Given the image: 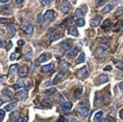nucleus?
<instances>
[{
	"label": "nucleus",
	"mask_w": 123,
	"mask_h": 122,
	"mask_svg": "<svg viewBox=\"0 0 123 122\" xmlns=\"http://www.w3.org/2000/svg\"><path fill=\"white\" fill-rule=\"evenodd\" d=\"M107 81H109V77L106 76V75H101V76L98 77V79H97V80H96V84L99 85V84L105 83V82H107Z\"/></svg>",
	"instance_id": "nucleus-10"
},
{
	"label": "nucleus",
	"mask_w": 123,
	"mask_h": 122,
	"mask_svg": "<svg viewBox=\"0 0 123 122\" xmlns=\"http://www.w3.org/2000/svg\"><path fill=\"white\" fill-rule=\"evenodd\" d=\"M52 1H53V0H42V4L45 5V6H48V5H49Z\"/></svg>",
	"instance_id": "nucleus-36"
},
{
	"label": "nucleus",
	"mask_w": 123,
	"mask_h": 122,
	"mask_svg": "<svg viewBox=\"0 0 123 122\" xmlns=\"http://www.w3.org/2000/svg\"><path fill=\"white\" fill-rule=\"evenodd\" d=\"M118 86H119L120 90H122V91H123V81H122V82H120V83L118 84Z\"/></svg>",
	"instance_id": "nucleus-47"
},
{
	"label": "nucleus",
	"mask_w": 123,
	"mask_h": 122,
	"mask_svg": "<svg viewBox=\"0 0 123 122\" xmlns=\"http://www.w3.org/2000/svg\"><path fill=\"white\" fill-rule=\"evenodd\" d=\"M57 122H67V120L64 118V117H62V116H60L58 119H57Z\"/></svg>",
	"instance_id": "nucleus-41"
},
{
	"label": "nucleus",
	"mask_w": 123,
	"mask_h": 122,
	"mask_svg": "<svg viewBox=\"0 0 123 122\" xmlns=\"http://www.w3.org/2000/svg\"><path fill=\"white\" fill-rule=\"evenodd\" d=\"M2 94L5 95V96H8V97H12V95H13V93L11 92V90H9V89H3Z\"/></svg>",
	"instance_id": "nucleus-29"
},
{
	"label": "nucleus",
	"mask_w": 123,
	"mask_h": 122,
	"mask_svg": "<svg viewBox=\"0 0 123 122\" xmlns=\"http://www.w3.org/2000/svg\"><path fill=\"white\" fill-rule=\"evenodd\" d=\"M120 25H121V23H120V21H118L117 23H115L114 24V26H113V31H116V30H118L119 28H120Z\"/></svg>",
	"instance_id": "nucleus-38"
},
{
	"label": "nucleus",
	"mask_w": 123,
	"mask_h": 122,
	"mask_svg": "<svg viewBox=\"0 0 123 122\" xmlns=\"http://www.w3.org/2000/svg\"><path fill=\"white\" fill-rule=\"evenodd\" d=\"M3 103H4V101H3V100H0V106H2V105H3Z\"/></svg>",
	"instance_id": "nucleus-52"
},
{
	"label": "nucleus",
	"mask_w": 123,
	"mask_h": 122,
	"mask_svg": "<svg viewBox=\"0 0 123 122\" xmlns=\"http://www.w3.org/2000/svg\"><path fill=\"white\" fill-rule=\"evenodd\" d=\"M28 120V117L27 116H24V117H19V119L18 120V122H27Z\"/></svg>",
	"instance_id": "nucleus-39"
},
{
	"label": "nucleus",
	"mask_w": 123,
	"mask_h": 122,
	"mask_svg": "<svg viewBox=\"0 0 123 122\" xmlns=\"http://www.w3.org/2000/svg\"><path fill=\"white\" fill-rule=\"evenodd\" d=\"M112 9H113V6H112L111 4H109V5H107V6L103 9V13H104V14H106V13H110Z\"/></svg>",
	"instance_id": "nucleus-23"
},
{
	"label": "nucleus",
	"mask_w": 123,
	"mask_h": 122,
	"mask_svg": "<svg viewBox=\"0 0 123 122\" xmlns=\"http://www.w3.org/2000/svg\"><path fill=\"white\" fill-rule=\"evenodd\" d=\"M38 22H39L41 25H44V22H45L44 15H41V14H39V15H38Z\"/></svg>",
	"instance_id": "nucleus-30"
},
{
	"label": "nucleus",
	"mask_w": 123,
	"mask_h": 122,
	"mask_svg": "<svg viewBox=\"0 0 123 122\" xmlns=\"http://www.w3.org/2000/svg\"><path fill=\"white\" fill-rule=\"evenodd\" d=\"M78 50H79V48H77V47H73L72 49H70L67 51V53H66L67 58L71 59V58H73L74 56H76L77 53H78Z\"/></svg>",
	"instance_id": "nucleus-8"
},
{
	"label": "nucleus",
	"mask_w": 123,
	"mask_h": 122,
	"mask_svg": "<svg viewBox=\"0 0 123 122\" xmlns=\"http://www.w3.org/2000/svg\"><path fill=\"white\" fill-rule=\"evenodd\" d=\"M18 75L20 78H26L27 75H28V69H27V67H25V66L20 67L18 69Z\"/></svg>",
	"instance_id": "nucleus-9"
},
{
	"label": "nucleus",
	"mask_w": 123,
	"mask_h": 122,
	"mask_svg": "<svg viewBox=\"0 0 123 122\" xmlns=\"http://www.w3.org/2000/svg\"><path fill=\"white\" fill-rule=\"evenodd\" d=\"M72 108H73V104L71 102H65L61 105V109L64 111H70L72 110Z\"/></svg>",
	"instance_id": "nucleus-13"
},
{
	"label": "nucleus",
	"mask_w": 123,
	"mask_h": 122,
	"mask_svg": "<svg viewBox=\"0 0 123 122\" xmlns=\"http://www.w3.org/2000/svg\"><path fill=\"white\" fill-rule=\"evenodd\" d=\"M16 2H17V4H20L21 2H23V0H16Z\"/></svg>",
	"instance_id": "nucleus-50"
},
{
	"label": "nucleus",
	"mask_w": 123,
	"mask_h": 122,
	"mask_svg": "<svg viewBox=\"0 0 123 122\" xmlns=\"http://www.w3.org/2000/svg\"><path fill=\"white\" fill-rule=\"evenodd\" d=\"M32 56H33V54H32V51H29L28 53H26L25 54V59L26 60H31V58H32Z\"/></svg>",
	"instance_id": "nucleus-35"
},
{
	"label": "nucleus",
	"mask_w": 123,
	"mask_h": 122,
	"mask_svg": "<svg viewBox=\"0 0 123 122\" xmlns=\"http://www.w3.org/2000/svg\"><path fill=\"white\" fill-rule=\"evenodd\" d=\"M10 119H11V122H18V120L19 119V112L18 110L13 111L10 114Z\"/></svg>",
	"instance_id": "nucleus-14"
},
{
	"label": "nucleus",
	"mask_w": 123,
	"mask_h": 122,
	"mask_svg": "<svg viewBox=\"0 0 123 122\" xmlns=\"http://www.w3.org/2000/svg\"><path fill=\"white\" fill-rule=\"evenodd\" d=\"M68 33L69 35H72V36H78L79 33H78V30H77V27L76 26H70L69 29H68Z\"/></svg>",
	"instance_id": "nucleus-18"
},
{
	"label": "nucleus",
	"mask_w": 123,
	"mask_h": 122,
	"mask_svg": "<svg viewBox=\"0 0 123 122\" xmlns=\"http://www.w3.org/2000/svg\"><path fill=\"white\" fill-rule=\"evenodd\" d=\"M111 26V20L110 19H106L105 21H104V23L102 24V28L103 29H107L108 27H110Z\"/></svg>",
	"instance_id": "nucleus-28"
},
{
	"label": "nucleus",
	"mask_w": 123,
	"mask_h": 122,
	"mask_svg": "<svg viewBox=\"0 0 123 122\" xmlns=\"http://www.w3.org/2000/svg\"><path fill=\"white\" fill-rule=\"evenodd\" d=\"M53 69H54V65L53 64H48V65H45V66L42 67V71L44 73H50Z\"/></svg>",
	"instance_id": "nucleus-16"
},
{
	"label": "nucleus",
	"mask_w": 123,
	"mask_h": 122,
	"mask_svg": "<svg viewBox=\"0 0 123 122\" xmlns=\"http://www.w3.org/2000/svg\"><path fill=\"white\" fill-rule=\"evenodd\" d=\"M50 58H51L50 53H43L37 58V63H43V62H45V61L49 60Z\"/></svg>",
	"instance_id": "nucleus-7"
},
{
	"label": "nucleus",
	"mask_w": 123,
	"mask_h": 122,
	"mask_svg": "<svg viewBox=\"0 0 123 122\" xmlns=\"http://www.w3.org/2000/svg\"><path fill=\"white\" fill-rule=\"evenodd\" d=\"M28 96V93H27V90L26 89H23V90H19L16 93V98L18 99V100H25Z\"/></svg>",
	"instance_id": "nucleus-5"
},
{
	"label": "nucleus",
	"mask_w": 123,
	"mask_h": 122,
	"mask_svg": "<svg viewBox=\"0 0 123 122\" xmlns=\"http://www.w3.org/2000/svg\"><path fill=\"white\" fill-rule=\"evenodd\" d=\"M63 76H64V73H63V72H59V73L54 77V79H53V80H52V83H53V84L58 83L61 79H62Z\"/></svg>",
	"instance_id": "nucleus-15"
},
{
	"label": "nucleus",
	"mask_w": 123,
	"mask_h": 122,
	"mask_svg": "<svg viewBox=\"0 0 123 122\" xmlns=\"http://www.w3.org/2000/svg\"><path fill=\"white\" fill-rule=\"evenodd\" d=\"M117 68H118V69H120V70H123V62H122V63L117 64Z\"/></svg>",
	"instance_id": "nucleus-44"
},
{
	"label": "nucleus",
	"mask_w": 123,
	"mask_h": 122,
	"mask_svg": "<svg viewBox=\"0 0 123 122\" xmlns=\"http://www.w3.org/2000/svg\"><path fill=\"white\" fill-rule=\"evenodd\" d=\"M81 11H82V13H86V11H87V8H86V6H83V9H82Z\"/></svg>",
	"instance_id": "nucleus-49"
},
{
	"label": "nucleus",
	"mask_w": 123,
	"mask_h": 122,
	"mask_svg": "<svg viewBox=\"0 0 123 122\" xmlns=\"http://www.w3.org/2000/svg\"><path fill=\"white\" fill-rule=\"evenodd\" d=\"M103 115H104V112L103 111H98V112H96V114H95V116H94V120L96 121V122H101L102 120H103Z\"/></svg>",
	"instance_id": "nucleus-20"
},
{
	"label": "nucleus",
	"mask_w": 123,
	"mask_h": 122,
	"mask_svg": "<svg viewBox=\"0 0 123 122\" xmlns=\"http://www.w3.org/2000/svg\"><path fill=\"white\" fill-rule=\"evenodd\" d=\"M107 2V0H98L97 1V7H102L103 5H105V3Z\"/></svg>",
	"instance_id": "nucleus-34"
},
{
	"label": "nucleus",
	"mask_w": 123,
	"mask_h": 122,
	"mask_svg": "<svg viewBox=\"0 0 123 122\" xmlns=\"http://www.w3.org/2000/svg\"><path fill=\"white\" fill-rule=\"evenodd\" d=\"M4 116H5V112H4V110H0V121H1V120L4 118Z\"/></svg>",
	"instance_id": "nucleus-40"
},
{
	"label": "nucleus",
	"mask_w": 123,
	"mask_h": 122,
	"mask_svg": "<svg viewBox=\"0 0 123 122\" xmlns=\"http://www.w3.org/2000/svg\"><path fill=\"white\" fill-rule=\"evenodd\" d=\"M81 95H82V88H81V87H80L79 89H77V90H76L75 96H76V98H80V97H81Z\"/></svg>",
	"instance_id": "nucleus-26"
},
{
	"label": "nucleus",
	"mask_w": 123,
	"mask_h": 122,
	"mask_svg": "<svg viewBox=\"0 0 123 122\" xmlns=\"http://www.w3.org/2000/svg\"><path fill=\"white\" fill-rule=\"evenodd\" d=\"M119 116H120L121 119H123V110H121L119 111Z\"/></svg>",
	"instance_id": "nucleus-48"
},
{
	"label": "nucleus",
	"mask_w": 123,
	"mask_h": 122,
	"mask_svg": "<svg viewBox=\"0 0 123 122\" xmlns=\"http://www.w3.org/2000/svg\"><path fill=\"white\" fill-rule=\"evenodd\" d=\"M104 70H105V71H111V66L108 65V66H106V67L104 68Z\"/></svg>",
	"instance_id": "nucleus-43"
},
{
	"label": "nucleus",
	"mask_w": 123,
	"mask_h": 122,
	"mask_svg": "<svg viewBox=\"0 0 123 122\" xmlns=\"http://www.w3.org/2000/svg\"><path fill=\"white\" fill-rule=\"evenodd\" d=\"M71 9V4L68 0H63L62 4H61V11L64 14H67Z\"/></svg>",
	"instance_id": "nucleus-6"
},
{
	"label": "nucleus",
	"mask_w": 123,
	"mask_h": 122,
	"mask_svg": "<svg viewBox=\"0 0 123 122\" xmlns=\"http://www.w3.org/2000/svg\"><path fill=\"white\" fill-rule=\"evenodd\" d=\"M78 111H79V113H80V116L86 117V116L88 115V111H89V107H88V105L85 106V103L80 104L79 107H78Z\"/></svg>",
	"instance_id": "nucleus-1"
},
{
	"label": "nucleus",
	"mask_w": 123,
	"mask_h": 122,
	"mask_svg": "<svg viewBox=\"0 0 123 122\" xmlns=\"http://www.w3.org/2000/svg\"><path fill=\"white\" fill-rule=\"evenodd\" d=\"M104 122H114V119H112L111 117H108Z\"/></svg>",
	"instance_id": "nucleus-42"
},
{
	"label": "nucleus",
	"mask_w": 123,
	"mask_h": 122,
	"mask_svg": "<svg viewBox=\"0 0 123 122\" xmlns=\"http://www.w3.org/2000/svg\"><path fill=\"white\" fill-rule=\"evenodd\" d=\"M108 51V47L107 46H100L97 49H96V52H95V54H96V56L97 57H99V56H105L106 55V52Z\"/></svg>",
	"instance_id": "nucleus-4"
},
{
	"label": "nucleus",
	"mask_w": 123,
	"mask_h": 122,
	"mask_svg": "<svg viewBox=\"0 0 123 122\" xmlns=\"http://www.w3.org/2000/svg\"><path fill=\"white\" fill-rule=\"evenodd\" d=\"M122 13H123V6H119L118 9H117V11H116V15L117 16H120Z\"/></svg>",
	"instance_id": "nucleus-37"
},
{
	"label": "nucleus",
	"mask_w": 123,
	"mask_h": 122,
	"mask_svg": "<svg viewBox=\"0 0 123 122\" xmlns=\"http://www.w3.org/2000/svg\"><path fill=\"white\" fill-rule=\"evenodd\" d=\"M60 48L64 51H68L70 49L73 48V41L72 40H65L60 44Z\"/></svg>",
	"instance_id": "nucleus-3"
},
{
	"label": "nucleus",
	"mask_w": 123,
	"mask_h": 122,
	"mask_svg": "<svg viewBox=\"0 0 123 122\" xmlns=\"http://www.w3.org/2000/svg\"><path fill=\"white\" fill-rule=\"evenodd\" d=\"M33 30H34V26H33V24L29 23V24L24 28V32H25L27 35H32Z\"/></svg>",
	"instance_id": "nucleus-17"
},
{
	"label": "nucleus",
	"mask_w": 123,
	"mask_h": 122,
	"mask_svg": "<svg viewBox=\"0 0 123 122\" xmlns=\"http://www.w3.org/2000/svg\"><path fill=\"white\" fill-rule=\"evenodd\" d=\"M17 104H18V102H17V100H16V101H14V102H12V103L6 105V106H5V110H6V111H10V110H12L14 108H16Z\"/></svg>",
	"instance_id": "nucleus-19"
},
{
	"label": "nucleus",
	"mask_w": 123,
	"mask_h": 122,
	"mask_svg": "<svg viewBox=\"0 0 123 122\" xmlns=\"http://www.w3.org/2000/svg\"><path fill=\"white\" fill-rule=\"evenodd\" d=\"M88 76H89V71H88L87 67H82V68H80V69L78 71V73H77V77H78L80 79H86Z\"/></svg>",
	"instance_id": "nucleus-2"
},
{
	"label": "nucleus",
	"mask_w": 123,
	"mask_h": 122,
	"mask_svg": "<svg viewBox=\"0 0 123 122\" xmlns=\"http://www.w3.org/2000/svg\"><path fill=\"white\" fill-rule=\"evenodd\" d=\"M84 23H85V21H84V19L81 18H78V19L76 20V24H77L78 26H83Z\"/></svg>",
	"instance_id": "nucleus-27"
},
{
	"label": "nucleus",
	"mask_w": 123,
	"mask_h": 122,
	"mask_svg": "<svg viewBox=\"0 0 123 122\" xmlns=\"http://www.w3.org/2000/svg\"><path fill=\"white\" fill-rule=\"evenodd\" d=\"M61 37H62V35H61V34H52V35L50 36V42L56 41V40H58V39L61 38Z\"/></svg>",
	"instance_id": "nucleus-25"
},
{
	"label": "nucleus",
	"mask_w": 123,
	"mask_h": 122,
	"mask_svg": "<svg viewBox=\"0 0 123 122\" xmlns=\"http://www.w3.org/2000/svg\"><path fill=\"white\" fill-rule=\"evenodd\" d=\"M75 15H76V17H77V18H80L81 16H83V13H82V11H81L80 9H77V10H76V12H75Z\"/></svg>",
	"instance_id": "nucleus-31"
},
{
	"label": "nucleus",
	"mask_w": 123,
	"mask_h": 122,
	"mask_svg": "<svg viewBox=\"0 0 123 122\" xmlns=\"http://www.w3.org/2000/svg\"><path fill=\"white\" fill-rule=\"evenodd\" d=\"M2 45H3V44H2V42L0 41V48H2Z\"/></svg>",
	"instance_id": "nucleus-54"
},
{
	"label": "nucleus",
	"mask_w": 123,
	"mask_h": 122,
	"mask_svg": "<svg viewBox=\"0 0 123 122\" xmlns=\"http://www.w3.org/2000/svg\"><path fill=\"white\" fill-rule=\"evenodd\" d=\"M10 58H11V60H14L15 58H17V54H16V53H12Z\"/></svg>",
	"instance_id": "nucleus-45"
},
{
	"label": "nucleus",
	"mask_w": 123,
	"mask_h": 122,
	"mask_svg": "<svg viewBox=\"0 0 123 122\" xmlns=\"http://www.w3.org/2000/svg\"><path fill=\"white\" fill-rule=\"evenodd\" d=\"M8 1H9V0H0V2H1V3H6Z\"/></svg>",
	"instance_id": "nucleus-51"
},
{
	"label": "nucleus",
	"mask_w": 123,
	"mask_h": 122,
	"mask_svg": "<svg viewBox=\"0 0 123 122\" xmlns=\"http://www.w3.org/2000/svg\"><path fill=\"white\" fill-rule=\"evenodd\" d=\"M0 23H3V24H9L11 23V20L8 18H0Z\"/></svg>",
	"instance_id": "nucleus-33"
},
{
	"label": "nucleus",
	"mask_w": 123,
	"mask_h": 122,
	"mask_svg": "<svg viewBox=\"0 0 123 122\" xmlns=\"http://www.w3.org/2000/svg\"><path fill=\"white\" fill-rule=\"evenodd\" d=\"M18 71V64H14V65H11L10 66V69H9V72L11 74H15L16 72Z\"/></svg>",
	"instance_id": "nucleus-21"
},
{
	"label": "nucleus",
	"mask_w": 123,
	"mask_h": 122,
	"mask_svg": "<svg viewBox=\"0 0 123 122\" xmlns=\"http://www.w3.org/2000/svg\"><path fill=\"white\" fill-rule=\"evenodd\" d=\"M44 18H45V20H52L53 18H54V12L52 10H49L45 13L44 15Z\"/></svg>",
	"instance_id": "nucleus-12"
},
{
	"label": "nucleus",
	"mask_w": 123,
	"mask_h": 122,
	"mask_svg": "<svg viewBox=\"0 0 123 122\" xmlns=\"http://www.w3.org/2000/svg\"><path fill=\"white\" fill-rule=\"evenodd\" d=\"M84 58H85L84 52H80V56H79V57H78V59L76 60V62H77L78 64H80V63H82V62H83V61H84Z\"/></svg>",
	"instance_id": "nucleus-22"
},
{
	"label": "nucleus",
	"mask_w": 123,
	"mask_h": 122,
	"mask_svg": "<svg viewBox=\"0 0 123 122\" xmlns=\"http://www.w3.org/2000/svg\"><path fill=\"white\" fill-rule=\"evenodd\" d=\"M70 122H80V121H79L77 118H71V119H70Z\"/></svg>",
	"instance_id": "nucleus-46"
},
{
	"label": "nucleus",
	"mask_w": 123,
	"mask_h": 122,
	"mask_svg": "<svg viewBox=\"0 0 123 122\" xmlns=\"http://www.w3.org/2000/svg\"><path fill=\"white\" fill-rule=\"evenodd\" d=\"M59 67H60V68H62V69H68L69 64H68L67 62H65L64 60H62V61H60V63H59Z\"/></svg>",
	"instance_id": "nucleus-24"
},
{
	"label": "nucleus",
	"mask_w": 123,
	"mask_h": 122,
	"mask_svg": "<svg viewBox=\"0 0 123 122\" xmlns=\"http://www.w3.org/2000/svg\"><path fill=\"white\" fill-rule=\"evenodd\" d=\"M56 92V89L55 88H51V89H49V90H46V94L47 95H52L53 93H55Z\"/></svg>",
	"instance_id": "nucleus-32"
},
{
	"label": "nucleus",
	"mask_w": 123,
	"mask_h": 122,
	"mask_svg": "<svg viewBox=\"0 0 123 122\" xmlns=\"http://www.w3.org/2000/svg\"><path fill=\"white\" fill-rule=\"evenodd\" d=\"M102 21V17L101 16H95L91 19V25L92 26H98Z\"/></svg>",
	"instance_id": "nucleus-11"
},
{
	"label": "nucleus",
	"mask_w": 123,
	"mask_h": 122,
	"mask_svg": "<svg viewBox=\"0 0 123 122\" xmlns=\"http://www.w3.org/2000/svg\"><path fill=\"white\" fill-rule=\"evenodd\" d=\"M18 45H21V44H24V43H23L22 41H18Z\"/></svg>",
	"instance_id": "nucleus-53"
}]
</instances>
